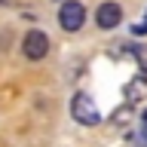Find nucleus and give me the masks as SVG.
I'll return each instance as SVG.
<instances>
[{
    "label": "nucleus",
    "instance_id": "10",
    "mask_svg": "<svg viewBox=\"0 0 147 147\" xmlns=\"http://www.w3.org/2000/svg\"><path fill=\"white\" fill-rule=\"evenodd\" d=\"M0 3H3V0H0Z\"/></svg>",
    "mask_w": 147,
    "mask_h": 147
},
{
    "label": "nucleus",
    "instance_id": "5",
    "mask_svg": "<svg viewBox=\"0 0 147 147\" xmlns=\"http://www.w3.org/2000/svg\"><path fill=\"white\" fill-rule=\"evenodd\" d=\"M147 98V74H138L126 83V101L129 104H141Z\"/></svg>",
    "mask_w": 147,
    "mask_h": 147
},
{
    "label": "nucleus",
    "instance_id": "6",
    "mask_svg": "<svg viewBox=\"0 0 147 147\" xmlns=\"http://www.w3.org/2000/svg\"><path fill=\"white\" fill-rule=\"evenodd\" d=\"M126 49L132 52V58L138 61V67H141V74H147V46H144V43H129Z\"/></svg>",
    "mask_w": 147,
    "mask_h": 147
},
{
    "label": "nucleus",
    "instance_id": "2",
    "mask_svg": "<svg viewBox=\"0 0 147 147\" xmlns=\"http://www.w3.org/2000/svg\"><path fill=\"white\" fill-rule=\"evenodd\" d=\"M83 22H86V6H83L80 0H61V9H58V25L74 34V31H80Z\"/></svg>",
    "mask_w": 147,
    "mask_h": 147
},
{
    "label": "nucleus",
    "instance_id": "1",
    "mask_svg": "<svg viewBox=\"0 0 147 147\" xmlns=\"http://www.w3.org/2000/svg\"><path fill=\"white\" fill-rule=\"evenodd\" d=\"M71 117L80 123V126H98L101 123V113L95 107V101L86 95V92H77L71 98Z\"/></svg>",
    "mask_w": 147,
    "mask_h": 147
},
{
    "label": "nucleus",
    "instance_id": "3",
    "mask_svg": "<svg viewBox=\"0 0 147 147\" xmlns=\"http://www.w3.org/2000/svg\"><path fill=\"white\" fill-rule=\"evenodd\" d=\"M22 52H25V58H31V61L46 58V52H49V37H46L43 31H28V34L22 37Z\"/></svg>",
    "mask_w": 147,
    "mask_h": 147
},
{
    "label": "nucleus",
    "instance_id": "8",
    "mask_svg": "<svg viewBox=\"0 0 147 147\" xmlns=\"http://www.w3.org/2000/svg\"><path fill=\"white\" fill-rule=\"evenodd\" d=\"M132 31H135V34H147V18H144V22H141V25H135V28H132Z\"/></svg>",
    "mask_w": 147,
    "mask_h": 147
},
{
    "label": "nucleus",
    "instance_id": "7",
    "mask_svg": "<svg viewBox=\"0 0 147 147\" xmlns=\"http://www.w3.org/2000/svg\"><path fill=\"white\" fill-rule=\"evenodd\" d=\"M138 147H147V119L141 123V132H138Z\"/></svg>",
    "mask_w": 147,
    "mask_h": 147
},
{
    "label": "nucleus",
    "instance_id": "9",
    "mask_svg": "<svg viewBox=\"0 0 147 147\" xmlns=\"http://www.w3.org/2000/svg\"><path fill=\"white\" fill-rule=\"evenodd\" d=\"M144 119H147V110H144Z\"/></svg>",
    "mask_w": 147,
    "mask_h": 147
},
{
    "label": "nucleus",
    "instance_id": "4",
    "mask_svg": "<svg viewBox=\"0 0 147 147\" xmlns=\"http://www.w3.org/2000/svg\"><path fill=\"white\" fill-rule=\"evenodd\" d=\"M95 22H98L101 31H113V28L123 22V6L113 3V0H104V3L95 9Z\"/></svg>",
    "mask_w": 147,
    "mask_h": 147
}]
</instances>
